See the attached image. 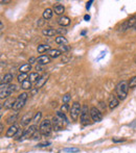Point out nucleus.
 <instances>
[{"instance_id":"nucleus-1","label":"nucleus","mask_w":136,"mask_h":153,"mask_svg":"<svg viewBox=\"0 0 136 153\" xmlns=\"http://www.w3.org/2000/svg\"><path fill=\"white\" fill-rule=\"evenodd\" d=\"M116 94H117L118 100L124 101L128 96V91H129V83L126 80H122L116 85Z\"/></svg>"},{"instance_id":"nucleus-2","label":"nucleus","mask_w":136,"mask_h":153,"mask_svg":"<svg viewBox=\"0 0 136 153\" xmlns=\"http://www.w3.org/2000/svg\"><path fill=\"white\" fill-rule=\"evenodd\" d=\"M17 90V85H3L1 83L0 85V98L3 99V98H8V96L13 94V92H15Z\"/></svg>"},{"instance_id":"nucleus-3","label":"nucleus","mask_w":136,"mask_h":153,"mask_svg":"<svg viewBox=\"0 0 136 153\" xmlns=\"http://www.w3.org/2000/svg\"><path fill=\"white\" fill-rule=\"evenodd\" d=\"M51 130H53V124H51V121L45 119L44 121L41 122L40 124V132L42 133L43 135H49L51 133Z\"/></svg>"},{"instance_id":"nucleus-4","label":"nucleus","mask_w":136,"mask_h":153,"mask_svg":"<svg viewBox=\"0 0 136 153\" xmlns=\"http://www.w3.org/2000/svg\"><path fill=\"white\" fill-rule=\"evenodd\" d=\"M27 97H29L27 93H22V94L19 95L18 98L16 99V102H15V105H14V107H13V109H15V111H19V109L22 108V107L24 106L25 102H26Z\"/></svg>"},{"instance_id":"nucleus-5","label":"nucleus","mask_w":136,"mask_h":153,"mask_svg":"<svg viewBox=\"0 0 136 153\" xmlns=\"http://www.w3.org/2000/svg\"><path fill=\"white\" fill-rule=\"evenodd\" d=\"M90 121V109L88 108L87 105H83L82 106L81 111V123L83 125H88Z\"/></svg>"},{"instance_id":"nucleus-6","label":"nucleus","mask_w":136,"mask_h":153,"mask_svg":"<svg viewBox=\"0 0 136 153\" xmlns=\"http://www.w3.org/2000/svg\"><path fill=\"white\" fill-rule=\"evenodd\" d=\"M51 124H53V129H55V130H61L64 127V125L68 124V122H66L65 120H63L62 118L56 116V117H53V120H51Z\"/></svg>"},{"instance_id":"nucleus-7","label":"nucleus","mask_w":136,"mask_h":153,"mask_svg":"<svg viewBox=\"0 0 136 153\" xmlns=\"http://www.w3.org/2000/svg\"><path fill=\"white\" fill-rule=\"evenodd\" d=\"M82 111V106L80 105L79 102H74L71 106V109H70V117L73 121H77V118L80 116V113Z\"/></svg>"},{"instance_id":"nucleus-8","label":"nucleus","mask_w":136,"mask_h":153,"mask_svg":"<svg viewBox=\"0 0 136 153\" xmlns=\"http://www.w3.org/2000/svg\"><path fill=\"white\" fill-rule=\"evenodd\" d=\"M37 129H38L37 125H31V126H29V128H26L24 130V133H23L22 137L20 139V142L24 141V140L32 139V137H33V135L35 134V133H36Z\"/></svg>"},{"instance_id":"nucleus-9","label":"nucleus","mask_w":136,"mask_h":153,"mask_svg":"<svg viewBox=\"0 0 136 153\" xmlns=\"http://www.w3.org/2000/svg\"><path fill=\"white\" fill-rule=\"evenodd\" d=\"M90 117L94 122H101L103 120V115L100 111V109L96 107H91L90 108Z\"/></svg>"},{"instance_id":"nucleus-10","label":"nucleus","mask_w":136,"mask_h":153,"mask_svg":"<svg viewBox=\"0 0 136 153\" xmlns=\"http://www.w3.org/2000/svg\"><path fill=\"white\" fill-rule=\"evenodd\" d=\"M136 24V17H131L129 20H127L126 22H124L122 24V26L119 27V31H125L127 29L131 28Z\"/></svg>"},{"instance_id":"nucleus-11","label":"nucleus","mask_w":136,"mask_h":153,"mask_svg":"<svg viewBox=\"0 0 136 153\" xmlns=\"http://www.w3.org/2000/svg\"><path fill=\"white\" fill-rule=\"evenodd\" d=\"M18 130H19V128H18V126H17V125H15V124L11 125L10 128H8V131H6L5 137H15V135H16L17 132H18Z\"/></svg>"},{"instance_id":"nucleus-12","label":"nucleus","mask_w":136,"mask_h":153,"mask_svg":"<svg viewBox=\"0 0 136 153\" xmlns=\"http://www.w3.org/2000/svg\"><path fill=\"white\" fill-rule=\"evenodd\" d=\"M33 119H34L33 115H32L31 113H27V114H25L22 118H21L20 124L22 125V126H26V125L29 124V122L33 121Z\"/></svg>"},{"instance_id":"nucleus-13","label":"nucleus","mask_w":136,"mask_h":153,"mask_svg":"<svg viewBox=\"0 0 136 153\" xmlns=\"http://www.w3.org/2000/svg\"><path fill=\"white\" fill-rule=\"evenodd\" d=\"M118 104H119V100H118V98L114 96V95H111L110 98H109V107L111 109H114L115 107L118 106Z\"/></svg>"},{"instance_id":"nucleus-14","label":"nucleus","mask_w":136,"mask_h":153,"mask_svg":"<svg viewBox=\"0 0 136 153\" xmlns=\"http://www.w3.org/2000/svg\"><path fill=\"white\" fill-rule=\"evenodd\" d=\"M37 62H38V65L44 66V65H47L50 62V57H49L48 55H40V56L37 59Z\"/></svg>"},{"instance_id":"nucleus-15","label":"nucleus","mask_w":136,"mask_h":153,"mask_svg":"<svg viewBox=\"0 0 136 153\" xmlns=\"http://www.w3.org/2000/svg\"><path fill=\"white\" fill-rule=\"evenodd\" d=\"M47 80H48V75H43V76H41L40 79L36 82V88H38V89L42 88L43 85L46 83Z\"/></svg>"},{"instance_id":"nucleus-16","label":"nucleus","mask_w":136,"mask_h":153,"mask_svg":"<svg viewBox=\"0 0 136 153\" xmlns=\"http://www.w3.org/2000/svg\"><path fill=\"white\" fill-rule=\"evenodd\" d=\"M61 54H62V51L59 50V49H50L48 51V56L51 57V59H57Z\"/></svg>"},{"instance_id":"nucleus-17","label":"nucleus","mask_w":136,"mask_h":153,"mask_svg":"<svg viewBox=\"0 0 136 153\" xmlns=\"http://www.w3.org/2000/svg\"><path fill=\"white\" fill-rule=\"evenodd\" d=\"M58 23H59L61 26L65 27V26H68L69 24H70V19L68 18V17H61V18H59V20H58Z\"/></svg>"},{"instance_id":"nucleus-18","label":"nucleus","mask_w":136,"mask_h":153,"mask_svg":"<svg viewBox=\"0 0 136 153\" xmlns=\"http://www.w3.org/2000/svg\"><path fill=\"white\" fill-rule=\"evenodd\" d=\"M13 78H14V76H13L12 73H8V74H5L2 77L1 83H3V85H8V83H11V81L13 80Z\"/></svg>"},{"instance_id":"nucleus-19","label":"nucleus","mask_w":136,"mask_h":153,"mask_svg":"<svg viewBox=\"0 0 136 153\" xmlns=\"http://www.w3.org/2000/svg\"><path fill=\"white\" fill-rule=\"evenodd\" d=\"M15 102H16V99L13 97V98H8V100L4 102V108L8 109V108H13L15 105Z\"/></svg>"},{"instance_id":"nucleus-20","label":"nucleus","mask_w":136,"mask_h":153,"mask_svg":"<svg viewBox=\"0 0 136 153\" xmlns=\"http://www.w3.org/2000/svg\"><path fill=\"white\" fill-rule=\"evenodd\" d=\"M17 117H18V111H15L14 114L8 116V118L6 119V123L10 125H14V123L16 122V120H17Z\"/></svg>"},{"instance_id":"nucleus-21","label":"nucleus","mask_w":136,"mask_h":153,"mask_svg":"<svg viewBox=\"0 0 136 153\" xmlns=\"http://www.w3.org/2000/svg\"><path fill=\"white\" fill-rule=\"evenodd\" d=\"M53 10H55V13L57 15H62L64 12H65V7H64V5H62V4L57 3L55 6H53Z\"/></svg>"},{"instance_id":"nucleus-22","label":"nucleus","mask_w":136,"mask_h":153,"mask_svg":"<svg viewBox=\"0 0 136 153\" xmlns=\"http://www.w3.org/2000/svg\"><path fill=\"white\" fill-rule=\"evenodd\" d=\"M55 42L57 43V44H59V45H62V46H63V45H67L68 44V40L64 36H59L58 38H56Z\"/></svg>"},{"instance_id":"nucleus-23","label":"nucleus","mask_w":136,"mask_h":153,"mask_svg":"<svg viewBox=\"0 0 136 153\" xmlns=\"http://www.w3.org/2000/svg\"><path fill=\"white\" fill-rule=\"evenodd\" d=\"M50 50V46L49 45H45V44H41L38 46V48H37V51H38V53H44L46 52V51H49Z\"/></svg>"},{"instance_id":"nucleus-24","label":"nucleus","mask_w":136,"mask_h":153,"mask_svg":"<svg viewBox=\"0 0 136 153\" xmlns=\"http://www.w3.org/2000/svg\"><path fill=\"white\" fill-rule=\"evenodd\" d=\"M42 33L46 36H55L56 33H57V30H55L53 28H46V29H43Z\"/></svg>"},{"instance_id":"nucleus-25","label":"nucleus","mask_w":136,"mask_h":153,"mask_svg":"<svg viewBox=\"0 0 136 153\" xmlns=\"http://www.w3.org/2000/svg\"><path fill=\"white\" fill-rule=\"evenodd\" d=\"M31 70H32V65L31 64H24L19 68L20 73H26V74H27V72H29Z\"/></svg>"},{"instance_id":"nucleus-26","label":"nucleus","mask_w":136,"mask_h":153,"mask_svg":"<svg viewBox=\"0 0 136 153\" xmlns=\"http://www.w3.org/2000/svg\"><path fill=\"white\" fill-rule=\"evenodd\" d=\"M40 75H39V73H36V72H33V73H31L29 74V80L31 81V82H35V81H38L39 79H40Z\"/></svg>"},{"instance_id":"nucleus-27","label":"nucleus","mask_w":136,"mask_h":153,"mask_svg":"<svg viewBox=\"0 0 136 153\" xmlns=\"http://www.w3.org/2000/svg\"><path fill=\"white\" fill-rule=\"evenodd\" d=\"M51 17H53V10H51V8H46V10L43 12V19L49 20Z\"/></svg>"},{"instance_id":"nucleus-28","label":"nucleus","mask_w":136,"mask_h":153,"mask_svg":"<svg viewBox=\"0 0 136 153\" xmlns=\"http://www.w3.org/2000/svg\"><path fill=\"white\" fill-rule=\"evenodd\" d=\"M27 78H29V76H27L26 73H20V74L18 75V77H17V79H18V81L20 83L24 82L25 80H27Z\"/></svg>"},{"instance_id":"nucleus-29","label":"nucleus","mask_w":136,"mask_h":153,"mask_svg":"<svg viewBox=\"0 0 136 153\" xmlns=\"http://www.w3.org/2000/svg\"><path fill=\"white\" fill-rule=\"evenodd\" d=\"M21 88H22L23 90H31L32 89V82L27 79V80H25L24 82L21 83Z\"/></svg>"},{"instance_id":"nucleus-30","label":"nucleus","mask_w":136,"mask_h":153,"mask_svg":"<svg viewBox=\"0 0 136 153\" xmlns=\"http://www.w3.org/2000/svg\"><path fill=\"white\" fill-rule=\"evenodd\" d=\"M134 88H136V76L132 77L129 82V89H134Z\"/></svg>"},{"instance_id":"nucleus-31","label":"nucleus","mask_w":136,"mask_h":153,"mask_svg":"<svg viewBox=\"0 0 136 153\" xmlns=\"http://www.w3.org/2000/svg\"><path fill=\"white\" fill-rule=\"evenodd\" d=\"M41 117H42V113H41V111H38V113H37L36 115L34 116L33 121H34L35 123H38V122L41 120Z\"/></svg>"},{"instance_id":"nucleus-32","label":"nucleus","mask_w":136,"mask_h":153,"mask_svg":"<svg viewBox=\"0 0 136 153\" xmlns=\"http://www.w3.org/2000/svg\"><path fill=\"white\" fill-rule=\"evenodd\" d=\"M51 143L50 142H44V143H39L38 145H37V147L38 148H44V147H48V146H50Z\"/></svg>"},{"instance_id":"nucleus-33","label":"nucleus","mask_w":136,"mask_h":153,"mask_svg":"<svg viewBox=\"0 0 136 153\" xmlns=\"http://www.w3.org/2000/svg\"><path fill=\"white\" fill-rule=\"evenodd\" d=\"M64 151L70 152V153H75V152H80V149H77V148H65Z\"/></svg>"},{"instance_id":"nucleus-34","label":"nucleus","mask_w":136,"mask_h":153,"mask_svg":"<svg viewBox=\"0 0 136 153\" xmlns=\"http://www.w3.org/2000/svg\"><path fill=\"white\" fill-rule=\"evenodd\" d=\"M57 116H58V117H60V118H62L63 120H65L66 122H69V121H68V119L66 118L65 114H64L63 111H57Z\"/></svg>"},{"instance_id":"nucleus-35","label":"nucleus","mask_w":136,"mask_h":153,"mask_svg":"<svg viewBox=\"0 0 136 153\" xmlns=\"http://www.w3.org/2000/svg\"><path fill=\"white\" fill-rule=\"evenodd\" d=\"M70 98H71L70 94H65V95H64V96H63V102L66 104V103H67L68 101L70 100Z\"/></svg>"},{"instance_id":"nucleus-36","label":"nucleus","mask_w":136,"mask_h":153,"mask_svg":"<svg viewBox=\"0 0 136 153\" xmlns=\"http://www.w3.org/2000/svg\"><path fill=\"white\" fill-rule=\"evenodd\" d=\"M41 134H42V133L40 132V130H39V131L37 130L36 133L33 135V137H32V139H33V140H39V139H40V137H41Z\"/></svg>"},{"instance_id":"nucleus-37","label":"nucleus","mask_w":136,"mask_h":153,"mask_svg":"<svg viewBox=\"0 0 136 153\" xmlns=\"http://www.w3.org/2000/svg\"><path fill=\"white\" fill-rule=\"evenodd\" d=\"M112 141H113L114 143H119V142H125V141H126V139H125V137H119V139L113 137V139H112Z\"/></svg>"},{"instance_id":"nucleus-38","label":"nucleus","mask_w":136,"mask_h":153,"mask_svg":"<svg viewBox=\"0 0 136 153\" xmlns=\"http://www.w3.org/2000/svg\"><path fill=\"white\" fill-rule=\"evenodd\" d=\"M66 32H67V30H66L64 27H60V28L57 30V33H61V34H65Z\"/></svg>"},{"instance_id":"nucleus-39","label":"nucleus","mask_w":136,"mask_h":153,"mask_svg":"<svg viewBox=\"0 0 136 153\" xmlns=\"http://www.w3.org/2000/svg\"><path fill=\"white\" fill-rule=\"evenodd\" d=\"M67 109H68V105H67V103H66V104H63L61 106V111H63L64 114L66 113V111H67Z\"/></svg>"},{"instance_id":"nucleus-40","label":"nucleus","mask_w":136,"mask_h":153,"mask_svg":"<svg viewBox=\"0 0 136 153\" xmlns=\"http://www.w3.org/2000/svg\"><path fill=\"white\" fill-rule=\"evenodd\" d=\"M70 50V47H68V46H61V51H69Z\"/></svg>"},{"instance_id":"nucleus-41","label":"nucleus","mask_w":136,"mask_h":153,"mask_svg":"<svg viewBox=\"0 0 136 153\" xmlns=\"http://www.w3.org/2000/svg\"><path fill=\"white\" fill-rule=\"evenodd\" d=\"M98 106L102 108V111H106V103L104 102H100V104H98Z\"/></svg>"},{"instance_id":"nucleus-42","label":"nucleus","mask_w":136,"mask_h":153,"mask_svg":"<svg viewBox=\"0 0 136 153\" xmlns=\"http://www.w3.org/2000/svg\"><path fill=\"white\" fill-rule=\"evenodd\" d=\"M39 92V89H38V88H36V89H33V90H32V96H35V95H36L37 94V93H38Z\"/></svg>"},{"instance_id":"nucleus-43","label":"nucleus","mask_w":136,"mask_h":153,"mask_svg":"<svg viewBox=\"0 0 136 153\" xmlns=\"http://www.w3.org/2000/svg\"><path fill=\"white\" fill-rule=\"evenodd\" d=\"M36 61H37V59H35V57H31V59H29V62L32 65V64H35V62H36Z\"/></svg>"},{"instance_id":"nucleus-44","label":"nucleus","mask_w":136,"mask_h":153,"mask_svg":"<svg viewBox=\"0 0 136 153\" xmlns=\"http://www.w3.org/2000/svg\"><path fill=\"white\" fill-rule=\"evenodd\" d=\"M36 70L37 71H43V67L41 66V65H38V66H36Z\"/></svg>"},{"instance_id":"nucleus-45","label":"nucleus","mask_w":136,"mask_h":153,"mask_svg":"<svg viewBox=\"0 0 136 153\" xmlns=\"http://www.w3.org/2000/svg\"><path fill=\"white\" fill-rule=\"evenodd\" d=\"M92 2H93V1L91 0V1H89V2L87 3V5H86V8H87V10H89V8H90V6H91V3H92Z\"/></svg>"},{"instance_id":"nucleus-46","label":"nucleus","mask_w":136,"mask_h":153,"mask_svg":"<svg viewBox=\"0 0 136 153\" xmlns=\"http://www.w3.org/2000/svg\"><path fill=\"white\" fill-rule=\"evenodd\" d=\"M84 19H85L86 21H89L90 20V16H89V15H86V16L84 17Z\"/></svg>"},{"instance_id":"nucleus-47","label":"nucleus","mask_w":136,"mask_h":153,"mask_svg":"<svg viewBox=\"0 0 136 153\" xmlns=\"http://www.w3.org/2000/svg\"><path fill=\"white\" fill-rule=\"evenodd\" d=\"M2 131H3V123L0 124V132H2Z\"/></svg>"},{"instance_id":"nucleus-48","label":"nucleus","mask_w":136,"mask_h":153,"mask_svg":"<svg viewBox=\"0 0 136 153\" xmlns=\"http://www.w3.org/2000/svg\"><path fill=\"white\" fill-rule=\"evenodd\" d=\"M0 26H1V31L3 30V24H2V22L0 23Z\"/></svg>"},{"instance_id":"nucleus-49","label":"nucleus","mask_w":136,"mask_h":153,"mask_svg":"<svg viewBox=\"0 0 136 153\" xmlns=\"http://www.w3.org/2000/svg\"><path fill=\"white\" fill-rule=\"evenodd\" d=\"M1 3L4 4V3H8V1H3V0H1Z\"/></svg>"}]
</instances>
